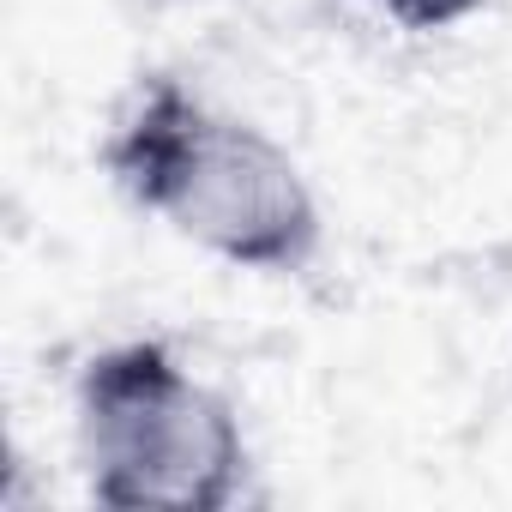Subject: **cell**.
Listing matches in <instances>:
<instances>
[{"mask_svg": "<svg viewBox=\"0 0 512 512\" xmlns=\"http://www.w3.org/2000/svg\"><path fill=\"white\" fill-rule=\"evenodd\" d=\"M97 157L133 211L235 272L302 278L326 247V211L302 163L175 73L139 79Z\"/></svg>", "mask_w": 512, "mask_h": 512, "instance_id": "6da1fadb", "label": "cell"}, {"mask_svg": "<svg viewBox=\"0 0 512 512\" xmlns=\"http://www.w3.org/2000/svg\"><path fill=\"white\" fill-rule=\"evenodd\" d=\"M73 440L91 500L115 512H229L253 464L241 410L163 338H121L79 368Z\"/></svg>", "mask_w": 512, "mask_h": 512, "instance_id": "7a4b0ae2", "label": "cell"}, {"mask_svg": "<svg viewBox=\"0 0 512 512\" xmlns=\"http://www.w3.org/2000/svg\"><path fill=\"white\" fill-rule=\"evenodd\" d=\"M368 7L410 37H440V31H458L476 13H488V0H368Z\"/></svg>", "mask_w": 512, "mask_h": 512, "instance_id": "3957f363", "label": "cell"}]
</instances>
